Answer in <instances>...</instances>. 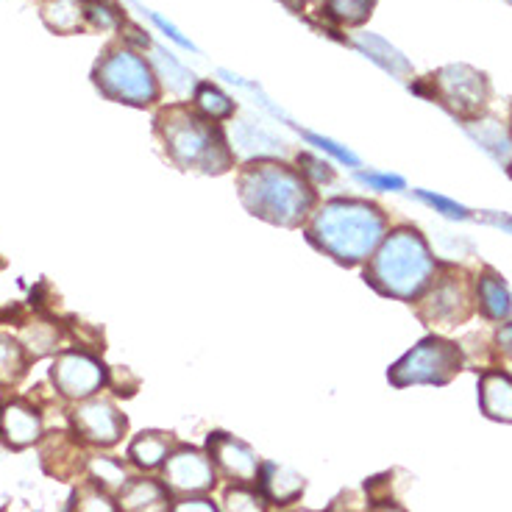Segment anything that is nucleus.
<instances>
[{
    "label": "nucleus",
    "mask_w": 512,
    "mask_h": 512,
    "mask_svg": "<svg viewBox=\"0 0 512 512\" xmlns=\"http://www.w3.org/2000/svg\"><path fill=\"white\" fill-rule=\"evenodd\" d=\"M387 234V215L365 198H329L307 220V240L343 268L365 265Z\"/></svg>",
    "instance_id": "obj_1"
},
{
    "label": "nucleus",
    "mask_w": 512,
    "mask_h": 512,
    "mask_svg": "<svg viewBox=\"0 0 512 512\" xmlns=\"http://www.w3.org/2000/svg\"><path fill=\"white\" fill-rule=\"evenodd\" d=\"M237 195L254 218L282 229L307 226L318 192L298 167L282 159H251L237 173Z\"/></svg>",
    "instance_id": "obj_2"
},
{
    "label": "nucleus",
    "mask_w": 512,
    "mask_h": 512,
    "mask_svg": "<svg viewBox=\"0 0 512 512\" xmlns=\"http://www.w3.org/2000/svg\"><path fill=\"white\" fill-rule=\"evenodd\" d=\"M154 123L165 156L179 170L220 176V173H229L237 162L226 131L220 128V123L198 115L195 106H187V103L165 106Z\"/></svg>",
    "instance_id": "obj_3"
},
{
    "label": "nucleus",
    "mask_w": 512,
    "mask_h": 512,
    "mask_svg": "<svg viewBox=\"0 0 512 512\" xmlns=\"http://www.w3.org/2000/svg\"><path fill=\"white\" fill-rule=\"evenodd\" d=\"M437 273L432 248L415 226L387 231L379 248L365 262V282L384 298L415 304Z\"/></svg>",
    "instance_id": "obj_4"
},
{
    "label": "nucleus",
    "mask_w": 512,
    "mask_h": 512,
    "mask_svg": "<svg viewBox=\"0 0 512 512\" xmlns=\"http://www.w3.org/2000/svg\"><path fill=\"white\" fill-rule=\"evenodd\" d=\"M92 84L103 98L137 109L154 106L162 95L151 62L126 42H115L101 53V59L92 67Z\"/></svg>",
    "instance_id": "obj_5"
},
{
    "label": "nucleus",
    "mask_w": 512,
    "mask_h": 512,
    "mask_svg": "<svg viewBox=\"0 0 512 512\" xmlns=\"http://www.w3.org/2000/svg\"><path fill=\"white\" fill-rule=\"evenodd\" d=\"M465 368V354L457 343H451L440 334L423 337L418 346H412L396 365L387 371V382L396 390L412 384H435L443 387Z\"/></svg>",
    "instance_id": "obj_6"
},
{
    "label": "nucleus",
    "mask_w": 512,
    "mask_h": 512,
    "mask_svg": "<svg viewBox=\"0 0 512 512\" xmlns=\"http://www.w3.org/2000/svg\"><path fill=\"white\" fill-rule=\"evenodd\" d=\"M415 304L418 318L429 326H460L474 312V284L454 265H443Z\"/></svg>",
    "instance_id": "obj_7"
},
{
    "label": "nucleus",
    "mask_w": 512,
    "mask_h": 512,
    "mask_svg": "<svg viewBox=\"0 0 512 512\" xmlns=\"http://www.w3.org/2000/svg\"><path fill=\"white\" fill-rule=\"evenodd\" d=\"M432 92L426 98L443 103L451 115L462 120H476L485 112L490 87H487L485 73H479L468 64H448L440 67L435 76H429Z\"/></svg>",
    "instance_id": "obj_8"
},
{
    "label": "nucleus",
    "mask_w": 512,
    "mask_h": 512,
    "mask_svg": "<svg viewBox=\"0 0 512 512\" xmlns=\"http://www.w3.org/2000/svg\"><path fill=\"white\" fill-rule=\"evenodd\" d=\"M162 482L179 499L206 496L218 482V471L206 451L195 446H179L176 451H170V457L162 465Z\"/></svg>",
    "instance_id": "obj_9"
},
{
    "label": "nucleus",
    "mask_w": 512,
    "mask_h": 512,
    "mask_svg": "<svg viewBox=\"0 0 512 512\" xmlns=\"http://www.w3.org/2000/svg\"><path fill=\"white\" fill-rule=\"evenodd\" d=\"M51 382L59 390V396L70 401H87L109 382V371L103 368L101 359L87 351H62L53 359Z\"/></svg>",
    "instance_id": "obj_10"
},
{
    "label": "nucleus",
    "mask_w": 512,
    "mask_h": 512,
    "mask_svg": "<svg viewBox=\"0 0 512 512\" xmlns=\"http://www.w3.org/2000/svg\"><path fill=\"white\" fill-rule=\"evenodd\" d=\"M73 429L81 440H87L92 446L109 448L123 440L128 429V421L123 412L117 410L112 401L106 398H87V401H78V407L70 415Z\"/></svg>",
    "instance_id": "obj_11"
},
{
    "label": "nucleus",
    "mask_w": 512,
    "mask_h": 512,
    "mask_svg": "<svg viewBox=\"0 0 512 512\" xmlns=\"http://www.w3.org/2000/svg\"><path fill=\"white\" fill-rule=\"evenodd\" d=\"M206 454L223 479L231 485H251L259 476V457L256 451L243 440H237L229 432H212L206 437Z\"/></svg>",
    "instance_id": "obj_12"
},
{
    "label": "nucleus",
    "mask_w": 512,
    "mask_h": 512,
    "mask_svg": "<svg viewBox=\"0 0 512 512\" xmlns=\"http://www.w3.org/2000/svg\"><path fill=\"white\" fill-rule=\"evenodd\" d=\"M42 437V418L39 412L23 401L12 398L0 404V440L9 448H28Z\"/></svg>",
    "instance_id": "obj_13"
},
{
    "label": "nucleus",
    "mask_w": 512,
    "mask_h": 512,
    "mask_svg": "<svg viewBox=\"0 0 512 512\" xmlns=\"http://www.w3.org/2000/svg\"><path fill=\"white\" fill-rule=\"evenodd\" d=\"M256 487L273 507H290L304 496L307 479L293 468L282 465V462H262L259 476H256Z\"/></svg>",
    "instance_id": "obj_14"
},
{
    "label": "nucleus",
    "mask_w": 512,
    "mask_h": 512,
    "mask_svg": "<svg viewBox=\"0 0 512 512\" xmlns=\"http://www.w3.org/2000/svg\"><path fill=\"white\" fill-rule=\"evenodd\" d=\"M474 301L479 315L493 323H501L512 315V295L507 284L493 268H485L474 282Z\"/></svg>",
    "instance_id": "obj_15"
},
{
    "label": "nucleus",
    "mask_w": 512,
    "mask_h": 512,
    "mask_svg": "<svg viewBox=\"0 0 512 512\" xmlns=\"http://www.w3.org/2000/svg\"><path fill=\"white\" fill-rule=\"evenodd\" d=\"M120 512H170V490L159 479H128L117 496Z\"/></svg>",
    "instance_id": "obj_16"
},
{
    "label": "nucleus",
    "mask_w": 512,
    "mask_h": 512,
    "mask_svg": "<svg viewBox=\"0 0 512 512\" xmlns=\"http://www.w3.org/2000/svg\"><path fill=\"white\" fill-rule=\"evenodd\" d=\"M479 410L485 418L512 423V376L507 371H485L479 376Z\"/></svg>",
    "instance_id": "obj_17"
},
{
    "label": "nucleus",
    "mask_w": 512,
    "mask_h": 512,
    "mask_svg": "<svg viewBox=\"0 0 512 512\" xmlns=\"http://www.w3.org/2000/svg\"><path fill=\"white\" fill-rule=\"evenodd\" d=\"M170 446H173V437L167 432H142L131 440L128 460L134 462L140 471H154V468L165 465V460L170 457Z\"/></svg>",
    "instance_id": "obj_18"
},
{
    "label": "nucleus",
    "mask_w": 512,
    "mask_h": 512,
    "mask_svg": "<svg viewBox=\"0 0 512 512\" xmlns=\"http://www.w3.org/2000/svg\"><path fill=\"white\" fill-rule=\"evenodd\" d=\"M234 154L243 151L251 159H276V154H284V142L276 140L265 128L254 126V123H240L234 128Z\"/></svg>",
    "instance_id": "obj_19"
},
{
    "label": "nucleus",
    "mask_w": 512,
    "mask_h": 512,
    "mask_svg": "<svg viewBox=\"0 0 512 512\" xmlns=\"http://www.w3.org/2000/svg\"><path fill=\"white\" fill-rule=\"evenodd\" d=\"M192 106H195V112L206 120H212V123H226L234 117V101H231L226 92L215 87L212 81H201V84H195V92H192Z\"/></svg>",
    "instance_id": "obj_20"
},
{
    "label": "nucleus",
    "mask_w": 512,
    "mask_h": 512,
    "mask_svg": "<svg viewBox=\"0 0 512 512\" xmlns=\"http://www.w3.org/2000/svg\"><path fill=\"white\" fill-rule=\"evenodd\" d=\"M42 20L56 34H76L87 26L81 0H45L42 3Z\"/></svg>",
    "instance_id": "obj_21"
},
{
    "label": "nucleus",
    "mask_w": 512,
    "mask_h": 512,
    "mask_svg": "<svg viewBox=\"0 0 512 512\" xmlns=\"http://www.w3.org/2000/svg\"><path fill=\"white\" fill-rule=\"evenodd\" d=\"M26 346L20 340H14L12 334H0V390H9L20 382L28 371Z\"/></svg>",
    "instance_id": "obj_22"
},
{
    "label": "nucleus",
    "mask_w": 512,
    "mask_h": 512,
    "mask_svg": "<svg viewBox=\"0 0 512 512\" xmlns=\"http://www.w3.org/2000/svg\"><path fill=\"white\" fill-rule=\"evenodd\" d=\"M357 48L359 51H365L371 56L373 62L382 64L384 70H390L393 76H407L410 73V64L407 59L396 51V48H390L382 37H373V34H359L357 37Z\"/></svg>",
    "instance_id": "obj_23"
},
{
    "label": "nucleus",
    "mask_w": 512,
    "mask_h": 512,
    "mask_svg": "<svg viewBox=\"0 0 512 512\" xmlns=\"http://www.w3.org/2000/svg\"><path fill=\"white\" fill-rule=\"evenodd\" d=\"M376 0H323V14L337 26H362L373 12Z\"/></svg>",
    "instance_id": "obj_24"
},
{
    "label": "nucleus",
    "mask_w": 512,
    "mask_h": 512,
    "mask_svg": "<svg viewBox=\"0 0 512 512\" xmlns=\"http://www.w3.org/2000/svg\"><path fill=\"white\" fill-rule=\"evenodd\" d=\"M20 343L26 346L31 359L45 357V354H51L59 346V329H56L53 320H34V326H26Z\"/></svg>",
    "instance_id": "obj_25"
},
{
    "label": "nucleus",
    "mask_w": 512,
    "mask_h": 512,
    "mask_svg": "<svg viewBox=\"0 0 512 512\" xmlns=\"http://www.w3.org/2000/svg\"><path fill=\"white\" fill-rule=\"evenodd\" d=\"M70 512H120V507H117V501L112 499L109 490L90 482V485L78 487Z\"/></svg>",
    "instance_id": "obj_26"
},
{
    "label": "nucleus",
    "mask_w": 512,
    "mask_h": 512,
    "mask_svg": "<svg viewBox=\"0 0 512 512\" xmlns=\"http://www.w3.org/2000/svg\"><path fill=\"white\" fill-rule=\"evenodd\" d=\"M220 512H268V501L259 493V487L231 485L223 493V507Z\"/></svg>",
    "instance_id": "obj_27"
},
{
    "label": "nucleus",
    "mask_w": 512,
    "mask_h": 512,
    "mask_svg": "<svg viewBox=\"0 0 512 512\" xmlns=\"http://www.w3.org/2000/svg\"><path fill=\"white\" fill-rule=\"evenodd\" d=\"M84 17H87V26L98 28V31H115L123 26V14L109 0H90L84 6Z\"/></svg>",
    "instance_id": "obj_28"
},
{
    "label": "nucleus",
    "mask_w": 512,
    "mask_h": 512,
    "mask_svg": "<svg viewBox=\"0 0 512 512\" xmlns=\"http://www.w3.org/2000/svg\"><path fill=\"white\" fill-rule=\"evenodd\" d=\"M92 476H95V485H101L103 490H123L128 485L126 468L117 460L101 457V460H92Z\"/></svg>",
    "instance_id": "obj_29"
},
{
    "label": "nucleus",
    "mask_w": 512,
    "mask_h": 512,
    "mask_svg": "<svg viewBox=\"0 0 512 512\" xmlns=\"http://www.w3.org/2000/svg\"><path fill=\"white\" fill-rule=\"evenodd\" d=\"M298 170L304 173V179L312 184V187H320V184H332L334 181V167L329 162H323L318 156L312 154H298Z\"/></svg>",
    "instance_id": "obj_30"
},
{
    "label": "nucleus",
    "mask_w": 512,
    "mask_h": 512,
    "mask_svg": "<svg viewBox=\"0 0 512 512\" xmlns=\"http://www.w3.org/2000/svg\"><path fill=\"white\" fill-rule=\"evenodd\" d=\"M156 56H159V64H162V70L167 73V84H170V90H176V92H187L192 87V73H187L184 67H181L170 53L165 51H159L156 48Z\"/></svg>",
    "instance_id": "obj_31"
},
{
    "label": "nucleus",
    "mask_w": 512,
    "mask_h": 512,
    "mask_svg": "<svg viewBox=\"0 0 512 512\" xmlns=\"http://www.w3.org/2000/svg\"><path fill=\"white\" fill-rule=\"evenodd\" d=\"M418 198H421L423 204L435 206L437 212H440V215H446V218H454V220L468 218V209H465V206H460L457 201H448V198H443V195H432V192L418 190Z\"/></svg>",
    "instance_id": "obj_32"
},
{
    "label": "nucleus",
    "mask_w": 512,
    "mask_h": 512,
    "mask_svg": "<svg viewBox=\"0 0 512 512\" xmlns=\"http://www.w3.org/2000/svg\"><path fill=\"white\" fill-rule=\"evenodd\" d=\"M307 140L312 142V145H318L320 151H329L332 156H337L340 162H346V165H351V167H359L357 156L351 154L348 148H340V145H337L334 140H329V137H318V134H309L307 131Z\"/></svg>",
    "instance_id": "obj_33"
},
{
    "label": "nucleus",
    "mask_w": 512,
    "mask_h": 512,
    "mask_svg": "<svg viewBox=\"0 0 512 512\" xmlns=\"http://www.w3.org/2000/svg\"><path fill=\"white\" fill-rule=\"evenodd\" d=\"M170 512H220V507L206 496H187V499L176 501Z\"/></svg>",
    "instance_id": "obj_34"
},
{
    "label": "nucleus",
    "mask_w": 512,
    "mask_h": 512,
    "mask_svg": "<svg viewBox=\"0 0 512 512\" xmlns=\"http://www.w3.org/2000/svg\"><path fill=\"white\" fill-rule=\"evenodd\" d=\"M359 181H365L373 190H404V179L387 173H359Z\"/></svg>",
    "instance_id": "obj_35"
},
{
    "label": "nucleus",
    "mask_w": 512,
    "mask_h": 512,
    "mask_svg": "<svg viewBox=\"0 0 512 512\" xmlns=\"http://www.w3.org/2000/svg\"><path fill=\"white\" fill-rule=\"evenodd\" d=\"M496 346L507 359H512V323H501L496 332Z\"/></svg>",
    "instance_id": "obj_36"
},
{
    "label": "nucleus",
    "mask_w": 512,
    "mask_h": 512,
    "mask_svg": "<svg viewBox=\"0 0 512 512\" xmlns=\"http://www.w3.org/2000/svg\"><path fill=\"white\" fill-rule=\"evenodd\" d=\"M368 512H407L404 507H398L396 501H382V504H371Z\"/></svg>",
    "instance_id": "obj_37"
},
{
    "label": "nucleus",
    "mask_w": 512,
    "mask_h": 512,
    "mask_svg": "<svg viewBox=\"0 0 512 512\" xmlns=\"http://www.w3.org/2000/svg\"><path fill=\"white\" fill-rule=\"evenodd\" d=\"M487 220H490V223H496V226H501V229L512 231V218H507V215H487Z\"/></svg>",
    "instance_id": "obj_38"
},
{
    "label": "nucleus",
    "mask_w": 512,
    "mask_h": 512,
    "mask_svg": "<svg viewBox=\"0 0 512 512\" xmlns=\"http://www.w3.org/2000/svg\"><path fill=\"white\" fill-rule=\"evenodd\" d=\"M290 512H312V510H290Z\"/></svg>",
    "instance_id": "obj_39"
},
{
    "label": "nucleus",
    "mask_w": 512,
    "mask_h": 512,
    "mask_svg": "<svg viewBox=\"0 0 512 512\" xmlns=\"http://www.w3.org/2000/svg\"><path fill=\"white\" fill-rule=\"evenodd\" d=\"M510 176H512V165H510Z\"/></svg>",
    "instance_id": "obj_40"
},
{
    "label": "nucleus",
    "mask_w": 512,
    "mask_h": 512,
    "mask_svg": "<svg viewBox=\"0 0 512 512\" xmlns=\"http://www.w3.org/2000/svg\"><path fill=\"white\" fill-rule=\"evenodd\" d=\"M510 3H512V0H510Z\"/></svg>",
    "instance_id": "obj_41"
}]
</instances>
